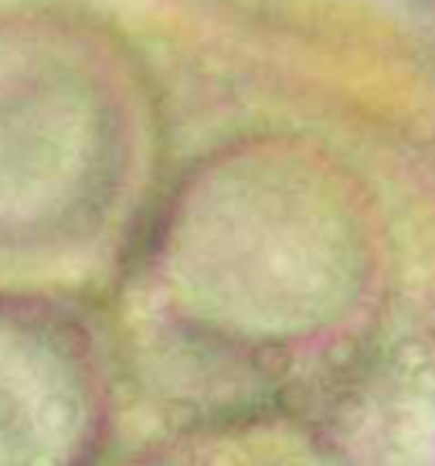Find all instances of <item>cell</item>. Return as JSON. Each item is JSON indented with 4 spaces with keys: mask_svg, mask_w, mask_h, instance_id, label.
Returning <instances> with one entry per match:
<instances>
[{
    "mask_svg": "<svg viewBox=\"0 0 435 466\" xmlns=\"http://www.w3.org/2000/svg\"><path fill=\"white\" fill-rule=\"evenodd\" d=\"M103 436L89 340L48 310L0 307V466H92Z\"/></svg>",
    "mask_w": 435,
    "mask_h": 466,
    "instance_id": "cell-1",
    "label": "cell"
},
{
    "mask_svg": "<svg viewBox=\"0 0 435 466\" xmlns=\"http://www.w3.org/2000/svg\"><path fill=\"white\" fill-rule=\"evenodd\" d=\"M140 466H354V460L330 429L296 415H258L174 440Z\"/></svg>",
    "mask_w": 435,
    "mask_h": 466,
    "instance_id": "cell-2",
    "label": "cell"
}]
</instances>
